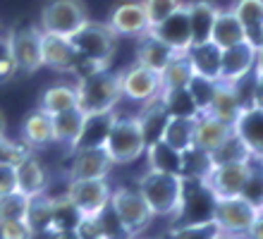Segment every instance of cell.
<instances>
[{"label": "cell", "mask_w": 263, "mask_h": 239, "mask_svg": "<svg viewBox=\"0 0 263 239\" xmlns=\"http://www.w3.org/2000/svg\"><path fill=\"white\" fill-rule=\"evenodd\" d=\"M69 41L77 50V65L74 72L77 77L96 72V69L108 67V62L115 55V46H118V34L112 31L108 24L101 22H84L74 34H69Z\"/></svg>", "instance_id": "obj_1"}, {"label": "cell", "mask_w": 263, "mask_h": 239, "mask_svg": "<svg viewBox=\"0 0 263 239\" xmlns=\"http://www.w3.org/2000/svg\"><path fill=\"white\" fill-rule=\"evenodd\" d=\"M120 101H122L120 72L103 67L79 77V82H77V105H79L84 115L115 110V105Z\"/></svg>", "instance_id": "obj_2"}, {"label": "cell", "mask_w": 263, "mask_h": 239, "mask_svg": "<svg viewBox=\"0 0 263 239\" xmlns=\"http://www.w3.org/2000/svg\"><path fill=\"white\" fill-rule=\"evenodd\" d=\"M137 189L141 191L153 215L173 218L182 198V177L173 172H160L148 168V172H144L139 179Z\"/></svg>", "instance_id": "obj_3"}, {"label": "cell", "mask_w": 263, "mask_h": 239, "mask_svg": "<svg viewBox=\"0 0 263 239\" xmlns=\"http://www.w3.org/2000/svg\"><path fill=\"white\" fill-rule=\"evenodd\" d=\"M110 208L118 218L120 227H122V232L127 234V239H134L139 232H144L153 218L151 208H148V204L144 201L137 187H122V189L112 191Z\"/></svg>", "instance_id": "obj_4"}, {"label": "cell", "mask_w": 263, "mask_h": 239, "mask_svg": "<svg viewBox=\"0 0 263 239\" xmlns=\"http://www.w3.org/2000/svg\"><path fill=\"white\" fill-rule=\"evenodd\" d=\"M105 151L112 158L115 165L134 163L137 158H141L146 153V141L144 134L139 130L137 117H118L112 122L108 139H105Z\"/></svg>", "instance_id": "obj_5"}, {"label": "cell", "mask_w": 263, "mask_h": 239, "mask_svg": "<svg viewBox=\"0 0 263 239\" xmlns=\"http://www.w3.org/2000/svg\"><path fill=\"white\" fill-rule=\"evenodd\" d=\"M215 196L206 187V182L199 177H182V198L175 211V225H187V223H201V220H213Z\"/></svg>", "instance_id": "obj_6"}, {"label": "cell", "mask_w": 263, "mask_h": 239, "mask_svg": "<svg viewBox=\"0 0 263 239\" xmlns=\"http://www.w3.org/2000/svg\"><path fill=\"white\" fill-rule=\"evenodd\" d=\"M258 211L261 208L256 204L247 201L244 196H222V198H215L213 220L220 232L244 239L247 232H249L251 223L256 220Z\"/></svg>", "instance_id": "obj_7"}, {"label": "cell", "mask_w": 263, "mask_h": 239, "mask_svg": "<svg viewBox=\"0 0 263 239\" xmlns=\"http://www.w3.org/2000/svg\"><path fill=\"white\" fill-rule=\"evenodd\" d=\"M7 46L17 65V72L34 75L43 67L41 58V29L34 24H17L7 31Z\"/></svg>", "instance_id": "obj_8"}, {"label": "cell", "mask_w": 263, "mask_h": 239, "mask_svg": "<svg viewBox=\"0 0 263 239\" xmlns=\"http://www.w3.org/2000/svg\"><path fill=\"white\" fill-rule=\"evenodd\" d=\"M86 17V5L84 0H46L41 7V31H53V34L69 36L82 27Z\"/></svg>", "instance_id": "obj_9"}, {"label": "cell", "mask_w": 263, "mask_h": 239, "mask_svg": "<svg viewBox=\"0 0 263 239\" xmlns=\"http://www.w3.org/2000/svg\"><path fill=\"white\" fill-rule=\"evenodd\" d=\"M251 170V158L249 160H239V163H225V165H211V170L206 172V187L213 191L215 198L222 196H239L247 185Z\"/></svg>", "instance_id": "obj_10"}, {"label": "cell", "mask_w": 263, "mask_h": 239, "mask_svg": "<svg viewBox=\"0 0 263 239\" xmlns=\"http://www.w3.org/2000/svg\"><path fill=\"white\" fill-rule=\"evenodd\" d=\"M110 185L108 179H72L67 185V196L79 208L82 215H96L110 204Z\"/></svg>", "instance_id": "obj_11"}, {"label": "cell", "mask_w": 263, "mask_h": 239, "mask_svg": "<svg viewBox=\"0 0 263 239\" xmlns=\"http://www.w3.org/2000/svg\"><path fill=\"white\" fill-rule=\"evenodd\" d=\"M120 89H122V98L137 103H146L160 96V75L156 69H148L144 65L134 62L132 67H127L125 72H120Z\"/></svg>", "instance_id": "obj_12"}, {"label": "cell", "mask_w": 263, "mask_h": 239, "mask_svg": "<svg viewBox=\"0 0 263 239\" xmlns=\"http://www.w3.org/2000/svg\"><path fill=\"white\" fill-rule=\"evenodd\" d=\"M112 158L108 156L105 146H93V149H77L72 151L69 160V182L72 179H101L108 177L112 170Z\"/></svg>", "instance_id": "obj_13"}, {"label": "cell", "mask_w": 263, "mask_h": 239, "mask_svg": "<svg viewBox=\"0 0 263 239\" xmlns=\"http://www.w3.org/2000/svg\"><path fill=\"white\" fill-rule=\"evenodd\" d=\"M151 34L156 39H160L165 46L173 48L175 53H187L192 48V27H189L187 5L182 3L173 14H167L163 22L151 27Z\"/></svg>", "instance_id": "obj_14"}, {"label": "cell", "mask_w": 263, "mask_h": 239, "mask_svg": "<svg viewBox=\"0 0 263 239\" xmlns=\"http://www.w3.org/2000/svg\"><path fill=\"white\" fill-rule=\"evenodd\" d=\"M108 27L118 36H144L151 31V22L141 0H127L112 7Z\"/></svg>", "instance_id": "obj_15"}, {"label": "cell", "mask_w": 263, "mask_h": 239, "mask_svg": "<svg viewBox=\"0 0 263 239\" xmlns=\"http://www.w3.org/2000/svg\"><path fill=\"white\" fill-rule=\"evenodd\" d=\"M256 55H258V48L249 41L222 48L220 77L218 79H222V82H237V79H242L244 75H249L251 69L256 67Z\"/></svg>", "instance_id": "obj_16"}, {"label": "cell", "mask_w": 263, "mask_h": 239, "mask_svg": "<svg viewBox=\"0 0 263 239\" xmlns=\"http://www.w3.org/2000/svg\"><path fill=\"white\" fill-rule=\"evenodd\" d=\"M41 58L43 65L58 72H72L77 65V50L69 36L41 31Z\"/></svg>", "instance_id": "obj_17"}, {"label": "cell", "mask_w": 263, "mask_h": 239, "mask_svg": "<svg viewBox=\"0 0 263 239\" xmlns=\"http://www.w3.org/2000/svg\"><path fill=\"white\" fill-rule=\"evenodd\" d=\"M232 130L254 151V156L263 158V108L261 105H249V108L239 110V115L232 122Z\"/></svg>", "instance_id": "obj_18"}, {"label": "cell", "mask_w": 263, "mask_h": 239, "mask_svg": "<svg viewBox=\"0 0 263 239\" xmlns=\"http://www.w3.org/2000/svg\"><path fill=\"white\" fill-rule=\"evenodd\" d=\"M112 122H115V110H103V113H89V115H84L82 132H79L72 151L105 146V139H108V132H110Z\"/></svg>", "instance_id": "obj_19"}, {"label": "cell", "mask_w": 263, "mask_h": 239, "mask_svg": "<svg viewBox=\"0 0 263 239\" xmlns=\"http://www.w3.org/2000/svg\"><path fill=\"white\" fill-rule=\"evenodd\" d=\"M232 134V124L225 122V120H218L215 115L211 113H201L196 115V122H194V146L201 151H211L215 146H220L225 139Z\"/></svg>", "instance_id": "obj_20"}, {"label": "cell", "mask_w": 263, "mask_h": 239, "mask_svg": "<svg viewBox=\"0 0 263 239\" xmlns=\"http://www.w3.org/2000/svg\"><path fill=\"white\" fill-rule=\"evenodd\" d=\"M14 175H17V191H22L24 196H36V194H43V191H46L48 175L43 170L41 160H39L31 151L14 165Z\"/></svg>", "instance_id": "obj_21"}, {"label": "cell", "mask_w": 263, "mask_h": 239, "mask_svg": "<svg viewBox=\"0 0 263 239\" xmlns=\"http://www.w3.org/2000/svg\"><path fill=\"white\" fill-rule=\"evenodd\" d=\"M167 120H170V113H167L165 103L160 101V96H156V98L144 103L141 113L137 115V122H139L141 134H144L146 146L153 141H158V139L163 137V130H165Z\"/></svg>", "instance_id": "obj_22"}, {"label": "cell", "mask_w": 263, "mask_h": 239, "mask_svg": "<svg viewBox=\"0 0 263 239\" xmlns=\"http://www.w3.org/2000/svg\"><path fill=\"white\" fill-rule=\"evenodd\" d=\"M211 41L218 48H230V46H237V43H242V41H249L242 22L237 20V14L232 12V7H230V10H218L213 29H211Z\"/></svg>", "instance_id": "obj_23"}, {"label": "cell", "mask_w": 263, "mask_h": 239, "mask_svg": "<svg viewBox=\"0 0 263 239\" xmlns=\"http://www.w3.org/2000/svg\"><path fill=\"white\" fill-rule=\"evenodd\" d=\"M175 55L177 53H175L173 48L165 46L160 39H156L151 31L144 36H139V46H137V62L139 65H144V67H148V69H156L160 75V69L165 67Z\"/></svg>", "instance_id": "obj_24"}, {"label": "cell", "mask_w": 263, "mask_h": 239, "mask_svg": "<svg viewBox=\"0 0 263 239\" xmlns=\"http://www.w3.org/2000/svg\"><path fill=\"white\" fill-rule=\"evenodd\" d=\"M189 27H192V46L211 41V29H213L218 7L211 0H192L187 5Z\"/></svg>", "instance_id": "obj_25"}, {"label": "cell", "mask_w": 263, "mask_h": 239, "mask_svg": "<svg viewBox=\"0 0 263 239\" xmlns=\"http://www.w3.org/2000/svg\"><path fill=\"white\" fill-rule=\"evenodd\" d=\"M232 12L242 22L249 43L261 48V34H263V0H235Z\"/></svg>", "instance_id": "obj_26"}, {"label": "cell", "mask_w": 263, "mask_h": 239, "mask_svg": "<svg viewBox=\"0 0 263 239\" xmlns=\"http://www.w3.org/2000/svg\"><path fill=\"white\" fill-rule=\"evenodd\" d=\"M242 110V103L237 98V91H235V84L232 82H222L218 79L215 82V94H213V101L208 105V113L215 115L218 120H225V122H235V117L239 115Z\"/></svg>", "instance_id": "obj_27"}, {"label": "cell", "mask_w": 263, "mask_h": 239, "mask_svg": "<svg viewBox=\"0 0 263 239\" xmlns=\"http://www.w3.org/2000/svg\"><path fill=\"white\" fill-rule=\"evenodd\" d=\"M220 55L222 48H218L213 41L206 43H196L187 50V58L194 67V75H203L211 77V79H218L220 77Z\"/></svg>", "instance_id": "obj_28"}, {"label": "cell", "mask_w": 263, "mask_h": 239, "mask_svg": "<svg viewBox=\"0 0 263 239\" xmlns=\"http://www.w3.org/2000/svg\"><path fill=\"white\" fill-rule=\"evenodd\" d=\"M50 122H53V141L55 143H65V146H74L79 132H82V124H84V113L77 108H69L63 110V113H55L50 115Z\"/></svg>", "instance_id": "obj_29"}, {"label": "cell", "mask_w": 263, "mask_h": 239, "mask_svg": "<svg viewBox=\"0 0 263 239\" xmlns=\"http://www.w3.org/2000/svg\"><path fill=\"white\" fill-rule=\"evenodd\" d=\"M22 143L29 149H41L46 143H53V122L50 115L43 110H36L22 124Z\"/></svg>", "instance_id": "obj_30"}, {"label": "cell", "mask_w": 263, "mask_h": 239, "mask_svg": "<svg viewBox=\"0 0 263 239\" xmlns=\"http://www.w3.org/2000/svg\"><path fill=\"white\" fill-rule=\"evenodd\" d=\"M50 220H53V196H48L46 191L29 196V208H27V223L31 227L34 237L39 234H50Z\"/></svg>", "instance_id": "obj_31"}, {"label": "cell", "mask_w": 263, "mask_h": 239, "mask_svg": "<svg viewBox=\"0 0 263 239\" xmlns=\"http://www.w3.org/2000/svg\"><path fill=\"white\" fill-rule=\"evenodd\" d=\"M194 122L196 117H170L160 141H165L167 146H173L180 153L192 149L194 146Z\"/></svg>", "instance_id": "obj_32"}, {"label": "cell", "mask_w": 263, "mask_h": 239, "mask_svg": "<svg viewBox=\"0 0 263 239\" xmlns=\"http://www.w3.org/2000/svg\"><path fill=\"white\" fill-rule=\"evenodd\" d=\"M192 77H194V67H192L187 53H177L160 69V86L163 89H184L192 82Z\"/></svg>", "instance_id": "obj_33"}, {"label": "cell", "mask_w": 263, "mask_h": 239, "mask_svg": "<svg viewBox=\"0 0 263 239\" xmlns=\"http://www.w3.org/2000/svg\"><path fill=\"white\" fill-rule=\"evenodd\" d=\"M146 158H148V165L151 170H160V172H173V175H180V165H182V153L175 151L173 146H167L165 141H153L146 146ZM182 177V175H180Z\"/></svg>", "instance_id": "obj_34"}, {"label": "cell", "mask_w": 263, "mask_h": 239, "mask_svg": "<svg viewBox=\"0 0 263 239\" xmlns=\"http://www.w3.org/2000/svg\"><path fill=\"white\" fill-rule=\"evenodd\" d=\"M69 108H77V86H69V84H55L46 89L39 103V110H43L46 115H55Z\"/></svg>", "instance_id": "obj_35"}, {"label": "cell", "mask_w": 263, "mask_h": 239, "mask_svg": "<svg viewBox=\"0 0 263 239\" xmlns=\"http://www.w3.org/2000/svg\"><path fill=\"white\" fill-rule=\"evenodd\" d=\"M82 213L72 204L67 191L60 196H53V220H50V232H60V230H77L82 223Z\"/></svg>", "instance_id": "obj_36"}, {"label": "cell", "mask_w": 263, "mask_h": 239, "mask_svg": "<svg viewBox=\"0 0 263 239\" xmlns=\"http://www.w3.org/2000/svg\"><path fill=\"white\" fill-rule=\"evenodd\" d=\"M251 156H254V151H251L249 146L242 141V139L237 137L235 130H232V134H230V137L225 139L220 146H215V149L208 153V158H211V165L239 163V160H249Z\"/></svg>", "instance_id": "obj_37"}, {"label": "cell", "mask_w": 263, "mask_h": 239, "mask_svg": "<svg viewBox=\"0 0 263 239\" xmlns=\"http://www.w3.org/2000/svg\"><path fill=\"white\" fill-rule=\"evenodd\" d=\"M160 101L165 103L170 117H196L199 115L187 86L184 89H163L160 91Z\"/></svg>", "instance_id": "obj_38"}, {"label": "cell", "mask_w": 263, "mask_h": 239, "mask_svg": "<svg viewBox=\"0 0 263 239\" xmlns=\"http://www.w3.org/2000/svg\"><path fill=\"white\" fill-rule=\"evenodd\" d=\"M220 232L215 220H201V223H187V225H173L163 239H213Z\"/></svg>", "instance_id": "obj_39"}, {"label": "cell", "mask_w": 263, "mask_h": 239, "mask_svg": "<svg viewBox=\"0 0 263 239\" xmlns=\"http://www.w3.org/2000/svg\"><path fill=\"white\" fill-rule=\"evenodd\" d=\"M215 82L218 79H211V77H203V75H194L192 82L187 84V91L192 96V101L196 105V113H208V105L213 101V94H215Z\"/></svg>", "instance_id": "obj_40"}, {"label": "cell", "mask_w": 263, "mask_h": 239, "mask_svg": "<svg viewBox=\"0 0 263 239\" xmlns=\"http://www.w3.org/2000/svg\"><path fill=\"white\" fill-rule=\"evenodd\" d=\"M247 201L256 204L261 208L263 204V158L261 156H251V170H249V177H247V185H244L242 194Z\"/></svg>", "instance_id": "obj_41"}, {"label": "cell", "mask_w": 263, "mask_h": 239, "mask_svg": "<svg viewBox=\"0 0 263 239\" xmlns=\"http://www.w3.org/2000/svg\"><path fill=\"white\" fill-rule=\"evenodd\" d=\"M29 208V196L22 191H10L0 196V220H24Z\"/></svg>", "instance_id": "obj_42"}, {"label": "cell", "mask_w": 263, "mask_h": 239, "mask_svg": "<svg viewBox=\"0 0 263 239\" xmlns=\"http://www.w3.org/2000/svg\"><path fill=\"white\" fill-rule=\"evenodd\" d=\"M141 3H144V10L148 14L151 27H156L158 22H163L167 14H173L182 5V0H141Z\"/></svg>", "instance_id": "obj_43"}, {"label": "cell", "mask_w": 263, "mask_h": 239, "mask_svg": "<svg viewBox=\"0 0 263 239\" xmlns=\"http://www.w3.org/2000/svg\"><path fill=\"white\" fill-rule=\"evenodd\" d=\"M29 146H24L22 141H14V139H7L5 134L0 137V165H17L22 158L29 153Z\"/></svg>", "instance_id": "obj_44"}, {"label": "cell", "mask_w": 263, "mask_h": 239, "mask_svg": "<svg viewBox=\"0 0 263 239\" xmlns=\"http://www.w3.org/2000/svg\"><path fill=\"white\" fill-rule=\"evenodd\" d=\"M0 239H34L24 220H0Z\"/></svg>", "instance_id": "obj_45"}, {"label": "cell", "mask_w": 263, "mask_h": 239, "mask_svg": "<svg viewBox=\"0 0 263 239\" xmlns=\"http://www.w3.org/2000/svg\"><path fill=\"white\" fill-rule=\"evenodd\" d=\"M14 75H17V65H14V60H12L10 46H7L5 39H0V84L10 82Z\"/></svg>", "instance_id": "obj_46"}, {"label": "cell", "mask_w": 263, "mask_h": 239, "mask_svg": "<svg viewBox=\"0 0 263 239\" xmlns=\"http://www.w3.org/2000/svg\"><path fill=\"white\" fill-rule=\"evenodd\" d=\"M17 191V175L12 165H0V196Z\"/></svg>", "instance_id": "obj_47"}, {"label": "cell", "mask_w": 263, "mask_h": 239, "mask_svg": "<svg viewBox=\"0 0 263 239\" xmlns=\"http://www.w3.org/2000/svg\"><path fill=\"white\" fill-rule=\"evenodd\" d=\"M244 239H263V208L258 211L256 220L251 223L249 232H247V237H244Z\"/></svg>", "instance_id": "obj_48"}, {"label": "cell", "mask_w": 263, "mask_h": 239, "mask_svg": "<svg viewBox=\"0 0 263 239\" xmlns=\"http://www.w3.org/2000/svg\"><path fill=\"white\" fill-rule=\"evenodd\" d=\"M256 72V86H254V105H261L263 108V72L254 67Z\"/></svg>", "instance_id": "obj_49"}, {"label": "cell", "mask_w": 263, "mask_h": 239, "mask_svg": "<svg viewBox=\"0 0 263 239\" xmlns=\"http://www.w3.org/2000/svg\"><path fill=\"white\" fill-rule=\"evenodd\" d=\"M50 239H82L77 230H60V232H50Z\"/></svg>", "instance_id": "obj_50"}, {"label": "cell", "mask_w": 263, "mask_h": 239, "mask_svg": "<svg viewBox=\"0 0 263 239\" xmlns=\"http://www.w3.org/2000/svg\"><path fill=\"white\" fill-rule=\"evenodd\" d=\"M256 69L263 72V48H258V55H256Z\"/></svg>", "instance_id": "obj_51"}, {"label": "cell", "mask_w": 263, "mask_h": 239, "mask_svg": "<svg viewBox=\"0 0 263 239\" xmlns=\"http://www.w3.org/2000/svg\"><path fill=\"white\" fill-rule=\"evenodd\" d=\"M213 239H242V237H232V234H225V232H218Z\"/></svg>", "instance_id": "obj_52"}, {"label": "cell", "mask_w": 263, "mask_h": 239, "mask_svg": "<svg viewBox=\"0 0 263 239\" xmlns=\"http://www.w3.org/2000/svg\"><path fill=\"white\" fill-rule=\"evenodd\" d=\"M3 134H5V115L0 113V137H3Z\"/></svg>", "instance_id": "obj_53"}, {"label": "cell", "mask_w": 263, "mask_h": 239, "mask_svg": "<svg viewBox=\"0 0 263 239\" xmlns=\"http://www.w3.org/2000/svg\"><path fill=\"white\" fill-rule=\"evenodd\" d=\"M261 48H263V34H261Z\"/></svg>", "instance_id": "obj_54"}, {"label": "cell", "mask_w": 263, "mask_h": 239, "mask_svg": "<svg viewBox=\"0 0 263 239\" xmlns=\"http://www.w3.org/2000/svg\"><path fill=\"white\" fill-rule=\"evenodd\" d=\"M261 208H263V204H261Z\"/></svg>", "instance_id": "obj_55"}]
</instances>
